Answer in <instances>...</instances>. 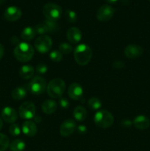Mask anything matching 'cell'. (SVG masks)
<instances>
[{
  "label": "cell",
  "instance_id": "obj_30",
  "mask_svg": "<svg viewBox=\"0 0 150 151\" xmlns=\"http://www.w3.org/2000/svg\"><path fill=\"white\" fill-rule=\"evenodd\" d=\"M9 132L13 137H16V136H19L21 134V129L19 128V125L17 124L13 123L10 126L9 128Z\"/></svg>",
  "mask_w": 150,
  "mask_h": 151
},
{
  "label": "cell",
  "instance_id": "obj_25",
  "mask_svg": "<svg viewBox=\"0 0 150 151\" xmlns=\"http://www.w3.org/2000/svg\"><path fill=\"white\" fill-rule=\"evenodd\" d=\"M88 105L90 109L93 110H98L101 106V102L96 97H91L88 101Z\"/></svg>",
  "mask_w": 150,
  "mask_h": 151
},
{
  "label": "cell",
  "instance_id": "obj_41",
  "mask_svg": "<svg viewBox=\"0 0 150 151\" xmlns=\"http://www.w3.org/2000/svg\"><path fill=\"white\" fill-rule=\"evenodd\" d=\"M149 1H150V0H149Z\"/></svg>",
  "mask_w": 150,
  "mask_h": 151
},
{
  "label": "cell",
  "instance_id": "obj_21",
  "mask_svg": "<svg viewBox=\"0 0 150 151\" xmlns=\"http://www.w3.org/2000/svg\"><path fill=\"white\" fill-rule=\"evenodd\" d=\"M74 117L79 122H82L86 119L87 116V111L82 106H77L74 110Z\"/></svg>",
  "mask_w": 150,
  "mask_h": 151
},
{
  "label": "cell",
  "instance_id": "obj_2",
  "mask_svg": "<svg viewBox=\"0 0 150 151\" xmlns=\"http://www.w3.org/2000/svg\"><path fill=\"white\" fill-rule=\"evenodd\" d=\"M92 55L93 52L91 48L85 44L78 45L74 49V52L75 61L80 66H85L88 64L91 60Z\"/></svg>",
  "mask_w": 150,
  "mask_h": 151
},
{
  "label": "cell",
  "instance_id": "obj_8",
  "mask_svg": "<svg viewBox=\"0 0 150 151\" xmlns=\"http://www.w3.org/2000/svg\"><path fill=\"white\" fill-rule=\"evenodd\" d=\"M35 106L32 102L26 101L22 103L19 107V116L24 119H30L35 115Z\"/></svg>",
  "mask_w": 150,
  "mask_h": 151
},
{
  "label": "cell",
  "instance_id": "obj_17",
  "mask_svg": "<svg viewBox=\"0 0 150 151\" xmlns=\"http://www.w3.org/2000/svg\"><path fill=\"white\" fill-rule=\"evenodd\" d=\"M37 126L32 121H25L22 124V132L27 137H34L37 134Z\"/></svg>",
  "mask_w": 150,
  "mask_h": 151
},
{
  "label": "cell",
  "instance_id": "obj_16",
  "mask_svg": "<svg viewBox=\"0 0 150 151\" xmlns=\"http://www.w3.org/2000/svg\"><path fill=\"white\" fill-rule=\"evenodd\" d=\"M132 123L134 126L138 129L146 130L149 127L150 120L147 116L144 115H139L134 119Z\"/></svg>",
  "mask_w": 150,
  "mask_h": 151
},
{
  "label": "cell",
  "instance_id": "obj_6",
  "mask_svg": "<svg viewBox=\"0 0 150 151\" xmlns=\"http://www.w3.org/2000/svg\"><path fill=\"white\" fill-rule=\"evenodd\" d=\"M26 90L32 94H41L44 92L46 88V83L44 78L42 77L36 76L32 78V81L26 86Z\"/></svg>",
  "mask_w": 150,
  "mask_h": 151
},
{
  "label": "cell",
  "instance_id": "obj_10",
  "mask_svg": "<svg viewBox=\"0 0 150 151\" xmlns=\"http://www.w3.org/2000/svg\"><path fill=\"white\" fill-rule=\"evenodd\" d=\"M22 12L16 6H10L7 7L4 13V17L8 22H16L21 17Z\"/></svg>",
  "mask_w": 150,
  "mask_h": 151
},
{
  "label": "cell",
  "instance_id": "obj_4",
  "mask_svg": "<svg viewBox=\"0 0 150 151\" xmlns=\"http://www.w3.org/2000/svg\"><path fill=\"white\" fill-rule=\"evenodd\" d=\"M43 14L47 20L56 22L60 19L63 14L61 7L54 3H47L44 6Z\"/></svg>",
  "mask_w": 150,
  "mask_h": 151
},
{
  "label": "cell",
  "instance_id": "obj_29",
  "mask_svg": "<svg viewBox=\"0 0 150 151\" xmlns=\"http://www.w3.org/2000/svg\"><path fill=\"white\" fill-rule=\"evenodd\" d=\"M59 51L63 55L69 54L72 51V47L71 45L67 43H63L59 47Z\"/></svg>",
  "mask_w": 150,
  "mask_h": 151
},
{
  "label": "cell",
  "instance_id": "obj_28",
  "mask_svg": "<svg viewBox=\"0 0 150 151\" xmlns=\"http://www.w3.org/2000/svg\"><path fill=\"white\" fill-rule=\"evenodd\" d=\"M50 59L54 62H60L63 59V54L58 50H54L49 54Z\"/></svg>",
  "mask_w": 150,
  "mask_h": 151
},
{
  "label": "cell",
  "instance_id": "obj_36",
  "mask_svg": "<svg viewBox=\"0 0 150 151\" xmlns=\"http://www.w3.org/2000/svg\"><path fill=\"white\" fill-rule=\"evenodd\" d=\"M4 47H3L2 44H0V60L2 58L3 55H4Z\"/></svg>",
  "mask_w": 150,
  "mask_h": 151
},
{
  "label": "cell",
  "instance_id": "obj_33",
  "mask_svg": "<svg viewBox=\"0 0 150 151\" xmlns=\"http://www.w3.org/2000/svg\"><path fill=\"white\" fill-rule=\"evenodd\" d=\"M59 105L63 109H67L69 106V102L66 98H60L59 100Z\"/></svg>",
  "mask_w": 150,
  "mask_h": 151
},
{
  "label": "cell",
  "instance_id": "obj_11",
  "mask_svg": "<svg viewBox=\"0 0 150 151\" xmlns=\"http://www.w3.org/2000/svg\"><path fill=\"white\" fill-rule=\"evenodd\" d=\"M142 47L137 44H129L124 49V55L126 57L130 59H135L143 54Z\"/></svg>",
  "mask_w": 150,
  "mask_h": 151
},
{
  "label": "cell",
  "instance_id": "obj_26",
  "mask_svg": "<svg viewBox=\"0 0 150 151\" xmlns=\"http://www.w3.org/2000/svg\"><path fill=\"white\" fill-rule=\"evenodd\" d=\"M10 146L9 138L4 134H0V151H4Z\"/></svg>",
  "mask_w": 150,
  "mask_h": 151
},
{
  "label": "cell",
  "instance_id": "obj_18",
  "mask_svg": "<svg viewBox=\"0 0 150 151\" xmlns=\"http://www.w3.org/2000/svg\"><path fill=\"white\" fill-rule=\"evenodd\" d=\"M35 72V69L30 65H24L19 69V75L22 79L27 80L32 78Z\"/></svg>",
  "mask_w": 150,
  "mask_h": 151
},
{
  "label": "cell",
  "instance_id": "obj_13",
  "mask_svg": "<svg viewBox=\"0 0 150 151\" xmlns=\"http://www.w3.org/2000/svg\"><path fill=\"white\" fill-rule=\"evenodd\" d=\"M69 96L74 100H79L82 98L83 96V89L80 84L78 83H73L69 86Z\"/></svg>",
  "mask_w": 150,
  "mask_h": 151
},
{
  "label": "cell",
  "instance_id": "obj_14",
  "mask_svg": "<svg viewBox=\"0 0 150 151\" xmlns=\"http://www.w3.org/2000/svg\"><path fill=\"white\" fill-rule=\"evenodd\" d=\"M1 118L8 123H14L18 119V114L14 109L11 107H4L1 111Z\"/></svg>",
  "mask_w": 150,
  "mask_h": 151
},
{
  "label": "cell",
  "instance_id": "obj_15",
  "mask_svg": "<svg viewBox=\"0 0 150 151\" xmlns=\"http://www.w3.org/2000/svg\"><path fill=\"white\" fill-rule=\"evenodd\" d=\"M66 37L69 42H71V44H77L82 38V32L77 27H71L67 31Z\"/></svg>",
  "mask_w": 150,
  "mask_h": 151
},
{
  "label": "cell",
  "instance_id": "obj_23",
  "mask_svg": "<svg viewBox=\"0 0 150 151\" xmlns=\"http://www.w3.org/2000/svg\"><path fill=\"white\" fill-rule=\"evenodd\" d=\"M10 149L11 151H24L26 147L25 142L22 139H15L10 144Z\"/></svg>",
  "mask_w": 150,
  "mask_h": 151
},
{
  "label": "cell",
  "instance_id": "obj_20",
  "mask_svg": "<svg viewBox=\"0 0 150 151\" xmlns=\"http://www.w3.org/2000/svg\"><path fill=\"white\" fill-rule=\"evenodd\" d=\"M35 35H36V32L35 30V28L31 27H26L24 29L22 30L21 34V38L24 41H31L35 38Z\"/></svg>",
  "mask_w": 150,
  "mask_h": 151
},
{
  "label": "cell",
  "instance_id": "obj_22",
  "mask_svg": "<svg viewBox=\"0 0 150 151\" xmlns=\"http://www.w3.org/2000/svg\"><path fill=\"white\" fill-rule=\"evenodd\" d=\"M26 95V89L24 87H16L12 91L11 96L15 100H20Z\"/></svg>",
  "mask_w": 150,
  "mask_h": 151
},
{
  "label": "cell",
  "instance_id": "obj_32",
  "mask_svg": "<svg viewBox=\"0 0 150 151\" xmlns=\"http://www.w3.org/2000/svg\"><path fill=\"white\" fill-rule=\"evenodd\" d=\"M47 69L48 68H47L46 65L43 63H38L35 67V70L39 74H45L47 72Z\"/></svg>",
  "mask_w": 150,
  "mask_h": 151
},
{
  "label": "cell",
  "instance_id": "obj_37",
  "mask_svg": "<svg viewBox=\"0 0 150 151\" xmlns=\"http://www.w3.org/2000/svg\"><path fill=\"white\" fill-rule=\"evenodd\" d=\"M131 124H132V122H130L129 120H124V121H123V122H121V125H123L124 126L129 127V126H130Z\"/></svg>",
  "mask_w": 150,
  "mask_h": 151
},
{
  "label": "cell",
  "instance_id": "obj_19",
  "mask_svg": "<svg viewBox=\"0 0 150 151\" xmlns=\"http://www.w3.org/2000/svg\"><path fill=\"white\" fill-rule=\"evenodd\" d=\"M42 110L46 114H51L54 113L57 109V105L55 101L52 100H47L43 103Z\"/></svg>",
  "mask_w": 150,
  "mask_h": 151
},
{
  "label": "cell",
  "instance_id": "obj_7",
  "mask_svg": "<svg viewBox=\"0 0 150 151\" xmlns=\"http://www.w3.org/2000/svg\"><path fill=\"white\" fill-rule=\"evenodd\" d=\"M35 49L38 50L39 52L41 53H46L48 52L51 48L52 46V41L50 37L48 35H40L35 41Z\"/></svg>",
  "mask_w": 150,
  "mask_h": 151
},
{
  "label": "cell",
  "instance_id": "obj_39",
  "mask_svg": "<svg viewBox=\"0 0 150 151\" xmlns=\"http://www.w3.org/2000/svg\"><path fill=\"white\" fill-rule=\"evenodd\" d=\"M2 125H3L2 120H1V118H0V130H1V128H2Z\"/></svg>",
  "mask_w": 150,
  "mask_h": 151
},
{
  "label": "cell",
  "instance_id": "obj_35",
  "mask_svg": "<svg viewBox=\"0 0 150 151\" xmlns=\"http://www.w3.org/2000/svg\"><path fill=\"white\" fill-rule=\"evenodd\" d=\"M77 131L79 134H84L87 132V128L84 125H79L77 128Z\"/></svg>",
  "mask_w": 150,
  "mask_h": 151
},
{
  "label": "cell",
  "instance_id": "obj_9",
  "mask_svg": "<svg viewBox=\"0 0 150 151\" xmlns=\"http://www.w3.org/2000/svg\"><path fill=\"white\" fill-rule=\"evenodd\" d=\"M115 13V9L107 4L101 6L96 13V19L99 22H105L110 20Z\"/></svg>",
  "mask_w": 150,
  "mask_h": 151
},
{
  "label": "cell",
  "instance_id": "obj_38",
  "mask_svg": "<svg viewBox=\"0 0 150 151\" xmlns=\"http://www.w3.org/2000/svg\"><path fill=\"white\" fill-rule=\"evenodd\" d=\"M105 1H107V2H108V3H111V4H113V3L116 2V1H117L118 0H105Z\"/></svg>",
  "mask_w": 150,
  "mask_h": 151
},
{
  "label": "cell",
  "instance_id": "obj_5",
  "mask_svg": "<svg viewBox=\"0 0 150 151\" xmlns=\"http://www.w3.org/2000/svg\"><path fill=\"white\" fill-rule=\"evenodd\" d=\"M113 116L106 110L99 111L94 116V122L97 126L101 128H107L113 123Z\"/></svg>",
  "mask_w": 150,
  "mask_h": 151
},
{
  "label": "cell",
  "instance_id": "obj_3",
  "mask_svg": "<svg viewBox=\"0 0 150 151\" xmlns=\"http://www.w3.org/2000/svg\"><path fill=\"white\" fill-rule=\"evenodd\" d=\"M66 88L64 81L60 78H54L49 83L47 86V93L52 98H60L62 97Z\"/></svg>",
  "mask_w": 150,
  "mask_h": 151
},
{
  "label": "cell",
  "instance_id": "obj_12",
  "mask_svg": "<svg viewBox=\"0 0 150 151\" xmlns=\"http://www.w3.org/2000/svg\"><path fill=\"white\" fill-rule=\"evenodd\" d=\"M76 129L75 122L71 119H68L65 120L60 125V132L63 137H69L71 135Z\"/></svg>",
  "mask_w": 150,
  "mask_h": 151
},
{
  "label": "cell",
  "instance_id": "obj_27",
  "mask_svg": "<svg viewBox=\"0 0 150 151\" xmlns=\"http://www.w3.org/2000/svg\"><path fill=\"white\" fill-rule=\"evenodd\" d=\"M44 24H45L47 32H53L54 31L57 30L58 29V24L56 23L55 22H52V21L46 20L44 22Z\"/></svg>",
  "mask_w": 150,
  "mask_h": 151
},
{
  "label": "cell",
  "instance_id": "obj_34",
  "mask_svg": "<svg viewBox=\"0 0 150 151\" xmlns=\"http://www.w3.org/2000/svg\"><path fill=\"white\" fill-rule=\"evenodd\" d=\"M113 66L115 69H122V68L124 67V63L120 61V60H116L113 63Z\"/></svg>",
  "mask_w": 150,
  "mask_h": 151
},
{
  "label": "cell",
  "instance_id": "obj_31",
  "mask_svg": "<svg viewBox=\"0 0 150 151\" xmlns=\"http://www.w3.org/2000/svg\"><path fill=\"white\" fill-rule=\"evenodd\" d=\"M35 32H36V34H38V35H41L47 32L46 28V26L44 24V22H41V23L38 24L35 27Z\"/></svg>",
  "mask_w": 150,
  "mask_h": 151
},
{
  "label": "cell",
  "instance_id": "obj_40",
  "mask_svg": "<svg viewBox=\"0 0 150 151\" xmlns=\"http://www.w3.org/2000/svg\"><path fill=\"white\" fill-rule=\"evenodd\" d=\"M4 1H5V0H0V4H3V3H4Z\"/></svg>",
  "mask_w": 150,
  "mask_h": 151
},
{
  "label": "cell",
  "instance_id": "obj_24",
  "mask_svg": "<svg viewBox=\"0 0 150 151\" xmlns=\"http://www.w3.org/2000/svg\"><path fill=\"white\" fill-rule=\"evenodd\" d=\"M65 19L69 23H74L77 20V15L74 10H67L64 13Z\"/></svg>",
  "mask_w": 150,
  "mask_h": 151
},
{
  "label": "cell",
  "instance_id": "obj_1",
  "mask_svg": "<svg viewBox=\"0 0 150 151\" xmlns=\"http://www.w3.org/2000/svg\"><path fill=\"white\" fill-rule=\"evenodd\" d=\"M34 49L28 43H19L14 49L15 58L19 61L26 63L29 61L34 55Z\"/></svg>",
  "mask_w": 150,
  "mask_h": 151
}]
</instances>
